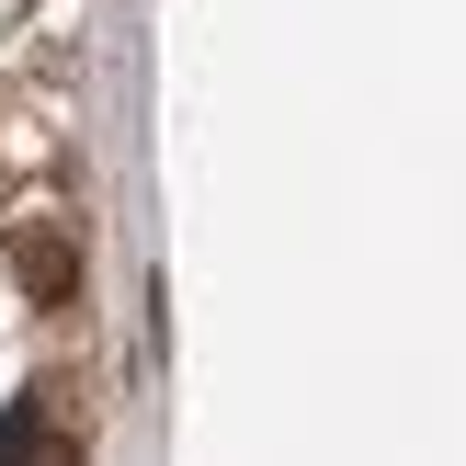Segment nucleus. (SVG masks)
<instances>
[{"label":"nucleus","instance_id":"nucleus-2","mask_svg":"<svg viewBox=\"0 0 466 466\" xmlns=\"http://www.w3.org/2000/svg\"><path fill=\"white\" fill-rule=\"evenodd\" d=\"M35 444H46V455H68V432L46 421V399H12V410H0V466H12V455H35Z\"/></svg>","mask_w":466,"mask_h":466},{"label":"nucleus","instance_id":"nucleus-1","mask_svg":"<svg viewBox=\"0 0 466 466\" xmlns=\"http://www.w3.org/2000/svg\"><path fill=\"white\" fill-rule=\"evenodd\" d=\"M12 285L35 296V308H68V296H80V239H68L57 217H23L12 228Z\"/></svg>","mask_w":466,"mask_h":466}]
</instances>
